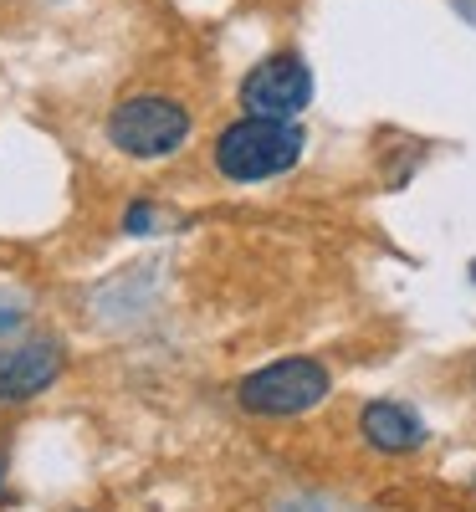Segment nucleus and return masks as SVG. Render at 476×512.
<instances>
[{
  "label": "nucleus",
  "mask_w": 476,
  "mask_h": 512,
  "mask_svg": "<svg viewBox=\"0 0 476 512\" xmlns=\"http://www.w3.org/2000/svg\"><path fill=\"white\" fill-rule=\"evenodd\" d=\"M108 139H113V149L134 154V159H164V154H175L190 139V113L175 98L139 93V98H128V103L113 108Z\"/></svg>",
  "instance_id": "nucleus-2"
},
{
  "label": "nucleus",
  "mask_w": 476,
  "mask_h": 512,
  "mask_svg": "<svg viewBox=\"0 0 476 512\" xmlns=\"http://www.w3.org/2000/svg\"><path fill=\"white\" fill-rule=\"evenodd\" d=\"M302 128L292 118H262L246 113L231 128H221L215 139V169L236 185H256V180H277L302 159Z\"/></svg>",
  "instance_id": "nucleus-1"
},
{
  "label": "nucleus",
  "mask_w": 476,
  "mask_h": 512,
  "mask_svg": "<svg viewBox=\"0 0 476 512\" xmlns=\"http://www.w3.org/2000/svg\"><path fill=\"white\" fill-rule=\"evenodd\" d=\"M11 323H16V318H11V313H0V328H11Z\"/></svg>",
  "instance_id": "nucleus-7"
},
{
  "label": "nucleus",
  "mask_w": 476,
  "mask_h": 512,
  "mask_svg": "<svg viewBox=\"0 0 476 512\" xmlns=\"http://www.w3.org/2000/svg\"><path fill=\"white\" fill-rule=\"evenodd\" d=\"M333 390V379L318 359H277L267 369H256L241 379L236 400L251 410V415H302L323 405Z\"/></svg>",
  "instance_id": "nucleus-3"
},
{
  "label": "nucleus",
  "mask_w": 476,
  "mask_h": 512,
  "mask_svg": "<svg viewBox=\"0 0 476 512\" xmlns=\"http://www.w3.org/2000/svg\"><path fill=\"white\" fill-rule=\"evenodd\" d=\"M313 103V72L302 57L277 52L267 62H256L241 82V108L262 118H292Z\"/></svg>",
  "instance_id": "nucleus-4"
},
{
  "label": "nucleus",
  "mask_w": 476,
  "mask_h": 512,
  "mask_svg": "<svg viewBox=\"0 0 476 512\" xmlns=\"http://www.w3.org/2000/svg\"><path fill=\"white\" fill-rule=\"evenodd\" d=\"M62 359L52 344H26V349H0V400L21 405L31 395H41L57 379Z\"/></svg>",
  "instance_id": "nucleus-5"
},
{
  "label": "nucleus",
  "mask_w": 476,
  "mask_h": 512,
  "mask_svg": "<svg viewBox=\"0 0 476 512\" xmlns=\"http://www.w3.org/2000/svg\"><path fill=\"white\" fill-rule=\"evenodd\" d=\"M359 431H364V441H369L374 451H389V456H395V451H415V446L425 441L420 415L405 410V405H395V400H374V405H364Z\"/></svg>",
  "instance_id": "nucleus-6"
}]
</instances>
